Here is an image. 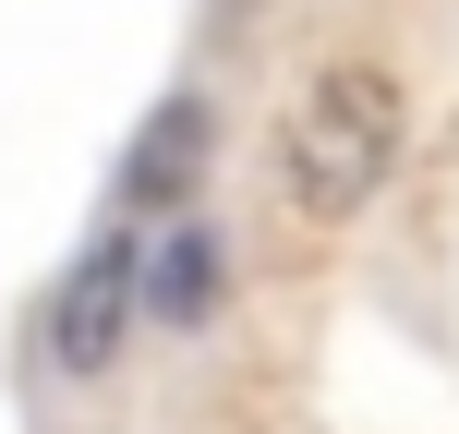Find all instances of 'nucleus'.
Masks as SVG:
<instances>
[{"label": "nucleus", "instance_id": "obj_1", "mask_svg": "<svg viewBox=\"0 0 459 434\" xmlns=\"http://www.w3.org/2000/svg\"><path fill=\"white\" fill-rule=\"evenodd\" d=\"M399 133H411L399 72L387 61H326L315 85L290 97V121H278V182H290V206L315 229L363 217L375 193H387V169H399Z\"/></svg>", "mask_w": 459, "mask_h": 434}, {"label": "nucleus", "instance_id": "obj_2", "mask_svg": "<svg viewBox=\"0 0 459 434\" xmlns=\"http://www.w3.org/2000/svg\"><path fill=\"white\" fill-rule=\"evenodd\" d=\"M134 314H145V242L134 229H97V242L73 253V277H61V314H48L61 374H109V350H121Z\"/></svg>", "mask_w": 459, "mask_h": 434}, {"label": "nucleus", "instance_id": "obj_3", "mask_svg": "<svg viewBox=\"0 0 459 434\" xmlns=\"http://www.w3.org/2000/svg\"><path fill=\"white\" fill-rule=\"evenodd\" d=\"M218 290H230L218 229H206V217H169L158 242H145V314H158V326H206Z\"/></svg>", "mask_w": 459, "mask_h": 434}, {"label": "nucleus", "instance_id": "obj_4", "mask_svg": "<svg viewBox=\"0 0 459 434\" xmlns=\"http://www.w3.org/2000/svg\"><path fill=\"white\" fill-rule=\"evenodd\" d=\"M194 182H206V97H169L134 133V157H121V206H169Z\"/></svg>", "mask_w": 459, "mask_h": 434}]
</instances>
